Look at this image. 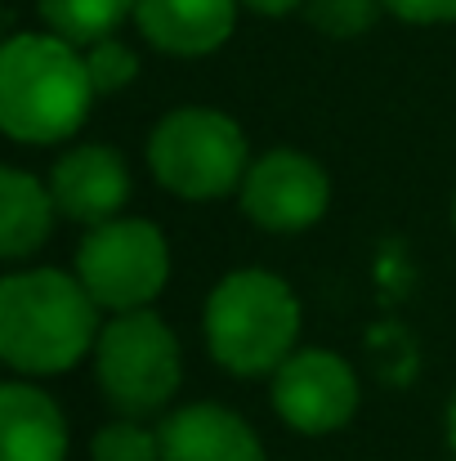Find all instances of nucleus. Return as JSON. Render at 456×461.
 <instances>
[{"mask_svg":"<svg viewBox=\"0 0 456 461\" xmlns=\"http://www.w3.org/2000/svg\"><path fill=\"white\" fill-rule=\"evenodd\" d=\"M135 23L152 50L206 59L233 36L237 0H135Z\"/></svg>","mask_w":456,"mask_h":461,"instance_id":"9b49d317","label":"nucleus"},{"mask_svg":"<svg viewBox=\"0 0 456 461\" xmlns=\"http://www.w3.org/2000/svg\"><path fill=\"white\" fill-rule=\"evenodd\" d=\"M156 430L161 461H269L251 421L224 403H188Z\"/></svg>","mask_w":456,"mask_h":461,"instance_id":"9d476101","label":"nucleus"},{"mask_svg":"<svg viewBox=\"0 0 456 461\" xmlns=\"http://www.w3.org/2000/svg\"><path fill=\"white\" fill-rule=\"evenodd\" d=\"M85 63H90V81H94L99 95H121V90L135 86V77H139V54H135L130 45H121L117 36L90 45Z\"/></svg>","mask_w":456,"mask_h":461,"instance_id":"f3484780","label":"nucleus"},{"mask_svg":"<svg viewBox=\"0 0 456 461\" xmlns=\"http://www.w3.org/2000/svg\"><path fill=\"white\" fill-rule=\"evenodd\" d=\"M452 229H456V197H452Z\"/></svg>","mask_w":456,"mask_h":461,"instance_id":"412c9836","label":"nucleus"},{"mask_svg":"<svg viewBox=\"0 0 456 461\" xmlns=\"http://www.w3.org/2000/svg\"><path fill=\"white\" fill-rule=\"evenodd\" d=\"M380 9H385V0H304L308 27H317L322 36H335V41L371 32Z\"/></svg>","mask_w":456,"mask_h":461,"instance_id":"dca6fc26","label":"nucleus"},{"mask_svg":"<svg viewBox=\"0 0 456 461\" xmlns=\"http://www.w3.org/2000/svg\"><path fill=\"white\" fill-rule=\"evenodd\" d=\"M0 461H67L63 408L27 376L0 385Z\"/></svg>","mask_w":456,"mask_h":461,"instance_id":"f8f14e48","label":"nucleus"},{"mask_svg":"<svg viewBox=\"0 0 456 461\" xmlns=\"http://www.w3.org/2000/svg\"><path fill=\"white\" fill-rule=\"evenodd\" d=\"M242 5L255 9V14H264V18H282L291 9H304V0H242Z\"/></svg>","mask_w":456,"mask_h":461,"instance_id":"6ab92c4d","label":"nucleus"},{"mask_svg":"<svg viewBox=\"0 0 456 461\" xmlns=\"http://www.w3.org/2000/svg\"><path fill=\"white\" fill-rule=\"evenodd\" d=\"M269 403L278 421H287L296 435L322 439V435L344 430L358 417L362 390H358V372L349 367V358L313 345V349H296L269 376Z\"/></svg>","mask_w":456,"mask_h":461,"instance_id":"0eeeda50","label":"nucleus"},{"mask_svg":"<svg viewBox=\"0 0 456 461\" xmlns=\"http://www.w3.org/2000/svg\"><path fill=\"white\" fill-rule=\"evenodd\" d=\"M99 301L76 274L13 269L0 283V358L18 376H58L94 354Z\"/></svg>","mask_w":456,"mask_h":461,"instance_id":"f03ea898","label":"nucleus"},{"mask_svg":"<svg viewBox=\"0 0 456 461\" xmlns=\"http://www.w3.org/2000/svg\"><path fill=\"white\" fill-rule=\"evenodd\" d=\"M152 179L183 202H215L242 188L251 149L242 126L219 108H174L148 135Z\"/></svg>","mask_w":456,"mask_h":461,"instance_id":"20e7f679","label":"nucleus"},{"mask_svg":"<svg viewBox=\"0 0 456 461\" xmlns=\"http://www.w3.org/2000/svg\"><path fill=\"white\" fill-rule=\"evenodd\" d=\"M76 278L108 313L148 309L170 278V242L152 220L117 215L85 229L76 247Z\"/></svg>","mask_w":456,"mask_h":461,"instance_id":"423d86ee","label":"nucleus"},{"mask_svg":"<svg viewBox=\"0 0 456 461\" xmlns=\"http://www.w3.org/2000/svg\"><path fill=\"white\" fill-rule=\"evenodd\" d=\"M49 193L63 220L72 224H108L130 202V166L108 144H72L49 170Z\"/></svg>","mask_w":456,"mask_h":461,"instance_id":"1a4fd4ad","label":"nucleus"},{"mask_svg":"<svg viewBox=\"0 0 456 461\" xmlns=\"http://www.w3.org/2000/svg\"><path fill=\"white\" fill-rule=\"evenodd\" d=\"M58 220L49 184H40L22 166L0 170V256L4 260H27L49 242V229Z\"/></svg>","mask_w":456,"mask_h":461,"instance_id":"ddd939ff","label":"nucleus"},{"mask_svg":"<svg viewBox=\"0 0 456 461\" xmlns=\"http://www.w3.org/2000/svg\"><path fill=\"white\" fill-rule=\"evenodd\" d=\"M36 5L45 27L72 45H99L126 18H135V0H36Z\"/></svg>","mask_w":456,"mask_h":461,"instance_id":"4468645a","label":"nucleus"},{"mask_svg":"<svg viewBox=\"0 0 456 461\" xmlns=\"http://www.w3.org/2000/svg\"><path fill=\"white\" fill-rule=\"evenodd\" d=\"M448 444H452V453H456V390H452V399H448Z\"/></svg>","mask_w":456,"mask_h":461,"instance_id":"aec40b11","label":"nucleus"},{"mask_svg":"<svg viewBox=\"0 0 456 461\" xmlns=\"http://www.w3.org/2000/svg\"><path fill=\"white\" fill-rule=\"evenodd\" d=\"M99 90L85 54L58 32H18L0 50V131L13 144L49 149L72 140Z\"/></svg>","mask_w":456,"mask_h":461,"instance_id":"f257e3e1","label":"nucleus"},{"mask_svg":"<svg viewBox=\"0 0 456 461\" xmlns=\"http://www.w3.org/2000/svg\"><path fill=\"white\" fill-rule=\"evenodd\" d=\"M237 202H242V215L260 224L264 233H304L326 215L331 179L317 157L300 149H273L251 161L237 188Z\"/></svg>","mask_w":456,"mask_h":461,"instance_id":"6e6552de","label":"nucleus"},{"mask_svg":"<svg viewBox=\"0 0 456 461\" xmlns=\"http://www.w3.org/2000/svg\"><path fill=\"white\" fill-rule=\"evenodd\" d=\"M385 9L403 23H416V27L456 23V0H385Z\"/></svg>","mask_w":456,"mask_h":461,"instance_id":"a211bd4d","label":"nucleus"},{"mask_svg":"<svg viewBox=\"0 0 456 461\" xmlns=\"http://www.w3.org/2000/svg\"><path fill=\"white\" fill-rule=\"evenodd\" d=\"M90 461H161V430L144 426L139 417H117L94 430Z\"/></svg>","mask_w":456,"mask_h":461,"instance_id":"2eb2a0df","label":"nucleus"},{"mask_svg":"<svg viewBox=\"0 0 456 461\" xmlns=\"http://www.w3.org/2000/svg\"><path fill=\"white\" fill-rule=\"evenodd\" d=\"M94 385L117 408V417L161 412L183 381V354L170 322L152 309L112 313L94 340Z\"/></svg>","mask_w":456,"mask_h":461,"instance_id":"39448f33","label":"nucleus"},{"mask_svg":"<svg viewBox=\"0 0 456 461\" xmlns=\"http://www.w3.org/2000/svg\"><path fill=\"white\" fill-rule=\"evenodd\" d=\"M206 354L228 376H273L300 340V296L273 269L224 274L201 309Z\"/></svg>","mask_w":456,"mask_h":461,"instance_id":"7ed1b4c3","label":"nucleus"}]
</instances>
